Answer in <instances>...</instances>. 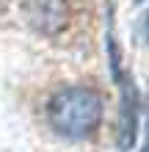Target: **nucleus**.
I'll return each mask as SVG.
<instances>
[{"mask_svg":"<svg viewBox=\"0 0 149 152\" xmlns=\"http://www.w3.org/2000/svg\"><path fill=\"white\" fill-rule=\"evenodd\" d=\"M135 3H144V0H135Z\"/></svg>","mask_w":149,"mask_h":152,"instance_id":"423d86ee","label":"nucleus"},{"mask_svg":"<svg viewBox=\"0 0 149 152\" xmlns=\"http://www.w3.org/2000/svg\"><path fill=\"white\" fill-rule=\"evenodd\" d=\"M141 152H149V119H146V138H144V147H141Z\"/></svg>","mask_w":149,"mask_h":152,"instance_id":"20e7f679","label":"nucleus"},{"mask_svg":"<svg viewBox=\"0 0 149 152\" xmlns=\"http://www.w3.org/2000/svg\"><path fill=\"white\" fill-rule=\"evenodd\" d=\"M108 53H110V69L113 77L119 83L121 91V119H119V149L127 152L135 141V130H138V88L135 80L127 77L121 72V61H119V50H116V39H113V22L108 28Z\"/></svg>","mask_w":149,"mask_h":152,"instance_id":"f03ea898","label":"nucleus"},{"mask_svg":"<svg viewBox=\"0 0 149 152\" xmlns=\"http://www.w3.org/2000/svg\"><path fill=\"white\" fill-rule=\"evenodd\" d=\"M25 14H28V22L41 33H55L66 20L64 0H28Z\"/></svg>","mask_w":149,"mask_h":152,"instance_id":"7ed1b4c3","label":"nucleus"},{"mask_svg":"<svg viewBox=\"0 0 149 152\" xmlns=\"http://www.w3.org/2000/svg\"><path fill=\"white\" fill-rule=\"evenodd\" d=\"M47 122L58 136L83 141L94 136L102 122V97L86 86L61 88L47 102Z\"/></svg>","mask_w":149,"mask_h":152,"instance_id":"f257e3e1","label":"nucleus"},{"mask_svg":"<svg viewBox=\"0 0 149 152\" xmlns=\"http://www.w3.org/2000/svg\"><path fill=\"white\" fill-rule=\"evenodd\" d=\"M146 42H149V11H146Z\"/></svg>","mask_w":149,"mask_h":152,"instance_id":"39448f33","label":"nucleus"}]
</instances>
